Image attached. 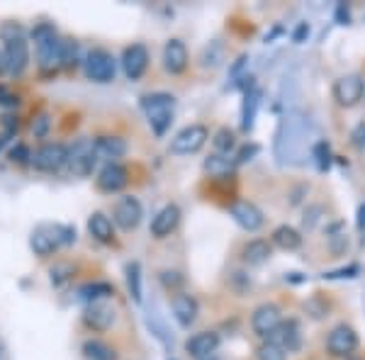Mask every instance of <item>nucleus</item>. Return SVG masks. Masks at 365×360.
<instances>
[{
  "label": "nucleus",
  "mask_w": 365,
  "mask_h": 360,
  "mask_svg": "<svg viewBox=\"0 0 365 360\" xmlns=\"http://www.w3.org/2000/svg\"><path fill=\"white\" fill-rule=\"evenodd\" d=\"M8 137H10V132L0 134V149H3V146H5V144H8Z\"/></svg>",
  "instance_id": "37998d69"
},
{
  "label": "nucleus",
  "mask_w": 365,
  "mask_h": 360,
  "mask_svg": "<svg viewBox=\"0 0 365 360\" xmlns=\"http://www.w3.org/2000/svg\"><path fill=\"white\" fill-rule=\"evenodd\" d=\"M210 132L205 125H187L185 129H180L178 134L170 141V151L178 153V156H187V153H197L207 144Z\"/></svg>",
  "instance_id": "0eeeda50"
},
{
  "label": "nucleus",
  "mask_w": 365,
  "mask_h": 360,
  "mask_svg": "<svg viewBox=\"0 0 365 360\" xmlns=\"http://www.w3.org/2000/svg\"><path fill=\"white\" fill-rule=\"evenodd\" d=\"M273 344H278L282 351L290 353V351H297L299 344H302V334H299V324L295 319H287V322H282L278 329H275L273 334H270V339Z\"/></svg>",
  "instance_id": "6ab92c4d"
},
{
  "label": "nucleus",
  "mask_w": 365,
  "mask_h": 360,
  "mask_svg": "<svg viewBox=\"0 0 365 360\" xmlns=\"http://www.w3.org/2000/svg\"><path fill=\"white\" fill-rule=\"evenodd\" d=\"M205 170H207L210 175H215V178H225L234 170V161L232 158H227L225 153H215V156H210L207 161H205Z\"/></svg>",
  "instance_id": "c756f323"
},
{
  "label": "nucleus",
  "mask_w": 365,
  "mask_h": 360,
  "mask_svg": "<svg viewBox=\"0 0 365 360\" xmlns=\"http://www.w3.org/2000/svg\"><path fill=\"white\" fill-rule=\"evenodd\" d=\"M5 42V63H8V71L13 76H22L29 63V46L25 39V32H22L20 25H5L0 29Z\"/></svg>",
  "instance_id": "20e7f679"
},
{
  "label": "nucleus",
  "mask_w": 365,
  "mask_h": 360,
  "mask_svg": "<svg viewBox=\"0 0 365 360\" xmlns=\"http://www.w3.org/2000/svg\"><path fill=\"white\" fill-rule=\"evenodd\" d=\"M229 215L232 220L239 224L246 232H258L263 227V212L256 207L253 202H246V200H239L229 207Z\"/></svg>",
  "instance_id": "4468645a"
},
{
  "label": "nucleus",
  "mask_w": 365,
  "mask_h": 360,
  "mask_svg": "<svg viewBox=\"0 0 365 360\" xmlns=\"http://www.w3.org/2000/svg\"><path fill=\"white\" fill-rule=\"evenodd\" d=\"M127 285H129V294H132L134 302H141V265L139 263L127 265Z\"/></svg>",
  "instance_id": "7c9ffc66"
},
{
  "label": "nucleus",
  "mask_w": 365,
  "mask_h": 360,
  "mask_svg": "<svg viewBox=\"0 0 365 360\" xmlns=\"http://www.w3.org/2000/svg\"><path fill=\"white\" fill-rule=\"evenodd\" d=\"M363 96H365V81L358 73L341 76L336 83H334V100H336L341 108H353V105L361 103Z\"/></svg>",
  "instance_id": "9d476101"
},
{
  "label": "nucleus",
  "mask_w": 365,
  "mask_h": 360,
  "mask_svg": "<svg viewBox=\"0 0 365 360\" xmlns=\"http://www.w3.org/2000/svg\"><path fill=\"white\" fill-rule=\"evenodd\" d=\"M197 314H200V304L192 294H178V297L173 299V317L178 319L180 326L195 324Z\"/></svg>",
  "instance_id": "4be33fe9"
},
{
  "label": "nucleus",
  "mask_w": 365,
  "mask_h": 360,
  "mask_svg": "<svg viewBox=\"0 0 365 360\" xmlns=\"http://www.w3.org/2000/svg\"><path fill=\"white\" fill-rule=\"evenodd\" d=\"M307 144H309V122L302 115H287L282 117L278 139H275V156L282 163H302V158L307 156Z\"/></svg>",
  "instance_id": "f257e3e1"
},
{
  "label": "nucleus",
  "mask_w": 365,
  "mask_h": 360,
  "mask_svg": "<svg viewBox=\"0 0 365 360\" xmlns=\"http://www.w3.org/2000/svg\"><path fill=\"white\" fill-rule=\"evenodd\" d=\"M241 256H244V261L249 265H263L273 256V244H268L266 239H253L244 246Z\"/></svg>",
  "instance_id": "b1692460"
},
{
  "label": "nucleus",
  "mask_w": 365,
  "mask_h": 360,
  "mask_svg": "<svg viewBox=\"0 0 365 360\" xmlns=\"http://www.w3.org/2000/svg\"><path fill=\"white\" fill-rule=\"evenodd\" d=\"M351 360H361V358H351Z\"/></svg>",
  "instance_id": "a18cd8bd"
},
{
  "label": "nucleus",
  "mask_w": 365,
  "mask_h": 360,
  "mask_svg": "<svg viewBox=\"0 0 365 360\" xmlns=\"http://www.w3.org/2000/svg\"><path fill=\"white\" fill-rule=\"evenodd\" d=\"M256 356H258V360H285L287 353L282 351L278 344H273V341H266V344L258 346Z\"/></svg>",
  "instance_id": "72a5a7b5"
},
{
  "label": "nucleus",
  "mask_w": 365,
  "mask_h": 360,
  "mask_svg": "<svg viewBox=\"0 0 365 360\" xmlns=\"http://www.w3.org/2000/svg\"><path fill=\"white\" fill-rule=\"evenodd\" d=\"M273 246H278L282 251H295L302 246V236H299L297 229L282 224V227H278L273 232Z\"/></svg>",
  "instance_id": "bb28decb"
},
{
  "label": "nucleus",
  "mask_w": 365,
  "mask_h": 360,
  "mask_svg": "<svg viewBox=\"0 0 365 360\" xmlns=\"http://www.w3.org/2000/svg\"><path fill=\"white\" fill-rule=\"evenodd\" d=\"M146 66H149V51H146V46L144 44L127 46L125 54H122V68H125L127 78L139 81L146 73Z\"/></svg>",
  "instance_id": "2eb2a0df"
},
{
  "label": "nucleus",
  "mask_w": 365,
  "mask_h": 360,
  "mask_svg": "<svg viewBox=\"0 0 365 360\" xmlns=\"http://www.w3.org/2000/svg\"><path fill=\"white\" fill-rule=\"evenodd\" d=\"M217 348H220V334H215V331H200L192 336V339H187V344H185V351L190 353V358H197V360L210 358Z\"/></svg>",
  "instance_id": "412c9836"
},
{
  "label": "nucleus",
  "mask_w": 365,
  "mask_h": 360,
  "mask_svg": "<svg viewBox=\"0 0 365 360\" xmlns=\"http://www.w3.org/2000/svg\"><path fill=\"white\" fill-rule=\"evenodd\" d=\"M96 151L98 158H108L110 163H115V158H122L127 153V144L120 137H98Z\"/></svg>",
  "instance_id": "393cba45"
},
{
  "label": "nucleus",
  "mask_w": 365,
  "mask_h": 360,
  "mask_svg": "<svg viewBox=\"0 0 365 360\" xmlns=\"http://www.w3.org/2000/svg\"><path fill=\"white\" fill-rule=\"evenodd\" d=\"M76 241V229L66 227V224H39L29 236V246L37 256H51L58 246H66Z\"/></svg>",
  "instance_id": "f03ea898"
},
{
  "label": "nucleus",
  "mask_w": 365,
  "mask_h": 360,
  "mask_svg": "<svg viewBox=\"0 0 365 360\" xmlns=\"http://www.w3.org/2000/svg\"><path fill=\"white\" fill-rule=\"evenodd\" d=\"M258 105H261V91H258V88H251L244 98V105H241V129H244V132H251L253 129Z\"/></svg>",
  "instance_id": "a878e982"
},
{
  "label": "nucleus",
  "mask_w": 365,
  "mask_h": 360,
  "mask_svg": "<svg viewBox=\"0 0 365 360\" xmlns=\"http://www.w3.org/2000/svg\"><path fill=\"white\" fill-rule=\"evenodd\" d=\"M81 299H86V302H100L103 297H110V294H115L113 285L110 282H88V285H83L78 290Z\"/></svg>",
  "instance_id": "c85d7f7f"
},
{
  "label": "nucleus",
  "mask_w": 365,
  "mask_h": 360,
  "mask_svg": "<svg viewBox=\"0 0 365 360\" xmlns=\"http://www.w3.org/2000/svg\"><path fill=\"white\" fill-rule=\"evenodd\" d=\"M3 71H8V63H5V54H0V73Z\"/></svg>",
  "instance_id": "c03bdc74"
},
{
  "label": "nucleus",
  "mask_w": 365,
  "mask_h": 360,
  "mask_svg": "<svg viewBox=\"0 0 365 360\" xmlns=\"http://www.w3.org/2000/svg\"><path fill=\"white\" fill-rule=\"evenodd\" d=\"M66 161H68V149L63 144H58V141L39 146L32 153V166L37 170H44V173H56V170L66 166Z\"/></svg>",
  "instance_id": "6e6552de"
},
{
  "label": "nucleus",
  "mask_w": 365,
  "mask_h": 360,
  "mask_svg": "<svg viewBox=\"0 0 365 360\" xmlns=\"http://www.w3.org/2000/svg\"><path fill=\"white\" fill-rule=\"evenodd\" d=\"M187 61H190L187 46L182 44L180 39H168L166 46H163V68H166L168 73L178 76L187 68Z\"/></svg>",
  "instance_id": "f3484780"
},
{
  "label": "nucleus",
  "mask_w": 365,
  "mask_h": 360,
  "mask_svg": "<svg viewBox=\"0 0 365 360\" xmlns=\"http://www.w3.org/2000/svg\"><path fill=\"white\" fill-rule=\"evenodd\" d=\"M280 324H282V312H280V307L273 302L256 307V312H253V317H251V329L261 336V339H270V334H273Z\"/></svg>",
  "instance_id": "9b49d317"
},
{
  "label": "nucleus",
  "mask_w": 365,
  "mask_h": 360,
  "mask_svg": "<svg viewBox=\"0 0 365 360\" xmlns=\"http://www.w3.org/2000/svg\"><path fill=\"white\" fill-rule=\"evenodd\" d=\"M83 322L88 329H93V331H108V329L115 324V309L105 302H93L86 307Z\"/></svg>",
  "instance_id": "dca6fc26"
},
{
  "label": "nucleus",
  "mask_w": 365,
  "mask_h": 360,
  "mask_svg": "<svg viewBox=\"0 0 365 360\" xmlns=\"http://www.w3.org/2000/svg\"><path fill=\"white\" fill-rule=\"evenodd\" d=\"M336 20H339V25H349V8H346L344 3H339V8H336Z\"/></svg>",
  "instance_id": "ea45409f"
},
{
  "label": "nucleus",
  "mask_w": 365,
  "mask_h": 360,
  "mask_svg": "<svg viewBox=\"0 0 365 360\" xmlns=\"http://www.w3.org/2000/svg\"><path fill=\"white\" fill-rule=\"evenodd\" d=\"M32 39L37 46V61L44 73H54L61 66V39L56 37L51 25H37L32 29Z\"/></svg>",
  "instance_id": "7ed1b4c3"
},
{
  "label": "nucleus",
  "mask_w": 365,
  "mask_h": 360,
  "mask_svg": "<svg viewBox=\"0 0 365 360\" xmlns=\"http://www.w3.org/2000/svg\"><path fill=\"white\" fill-rule=\"evenodd\" d=\"M307 34H309V27L307 25H299L295 29V34H292V39H295V42H302V39L307 37Z\"/></svg>",
  "instance_id": "a19ab883"
},
{
  "label": "nucleus",
  "mask_w": 365,
  "mask_h": 360,
  "mask_svg": "<svg viewBox=\"0 0 365 360\" xmlns=\"http://www.w3.org/2000/svg\"><path fill=\"white\" fill-rule=\"evenodd\" d=\"M83 356L88 360H117L115 348H110L108 344H103V341H98V339L86 341V344H83Z\"/></svg>",
  "instance_id": "cd10ccee"
},
{
  "label": "nucleus",
  "mask_w": 365,
  "mask_h": 360,
  "mask_svg": "<svg viewBox=\"0 0 365 360\" xmlns=\"http://www.w3.org/2000/svg\"><path fill=\"white\" fill-rule=\"evenodd\" d=\"M117 66L113 54H108L105 49H93L86 58V76L96 83H110L115 81Z\"/></svg>",
  "instance_id": "1a4fd4ad"
},
{
  "label": "nucleus",
  "mask_w": 365,
  "mask_h": 360,
  "mask_svg": "<svg viewBox=\"0 0 365 360\" xmlns=\"http://www.w3.org/2000/svg\"><path fill=\"white\" fill-rule=\"evenodd\" d=\"M127 182H129V173L120 163H108V166L98 173V187L103 192H117V190H122Z\"/></svg>",
  "instance_id": "aec40b11"
},
{
  "label": "nucleus",
  "mask_w": 365,
  "mask_h": 360,
  "mask_svg": "<svg viewBox=\"0 0 365 360\" xmlns=\"http://www.w3.org/2000/svg\"><path fill=\"white\" fill-rule=\"evenodd\" d=\"M141 108H144L146 120H149L151 129H154L158 137L166 134V129L173 122L175 98L168 96V93H149V96L141 98Z\"/></svg>",
  "instance_id": "39448f33"
},
{
  "label": "nucleus",
  "mask_w": 365,
  "mask_h": 360,
  "mask_svg": "<svg viewBox=\"0 0 365 360\" xmlns=\"http://www.w3.org/2000/svg\"><path fill=\"white\" fill-rule=\"evenodd\" d=\"M212 144H215V149L220 153H229L237 146V137H234L232 129H220V132L215 134V139H212Z\"/></svg>",
  "instance_id": "473e14b6"
},
{
  "label": "nucleus",
  "mask_w": 365,
  "mask_h": 360,
  "mask_svg": "<svg viewBox=\"0 0 365 360\" xmlns=\"http://www.w3.org/2000/svg\"><path fill=\"white\" fill-rule=\"evenodd\" d=\"M88 232L100 244H113L115 241V227L110 217H105L103 212H93L91 220H88Z\"/></svg>",
  "instance_id": "5701e85b"
},
{
  "label": "nucleus",
  "mask_w": 365,
  "mask_h": 360,
  "mask_svg": "<svg viewBox=\"0 0 365 360\" xmlns=\"http://www.w3.org/2000/svg\"><path fill=\"white\" fill-rule=\"evenodd\" d=\"M180 224V210L178 205H166L163 210L156 212V217L151 220V234L156 239H166L175 232V227Z\"/></svg>",
  "instance_id": "a211bd4d"
},
{
  "label": "nucleus",
  "mask_w": 365,
  "mask_h": 360,
  "mask_svg": "<svg viewBox=\"0 0 365 360\" xmlns=\"http://www.w3.org/2000/svg\"><path fill=\"white\" fill-rule=\"evenodd\" d=\"M312 156L317 158V166H319V170H327L329 168V156H331L327 141H317L314 149H312Z\"/></svg>",
  "instance_id": "f704fd0d"
},
{
  "label": "nucleus",
  "mask_w": 365,
  "mask_h": 360,
  "mask_svg": "<svg viewBox=\"0 0 365 360\" xmlns=\"http://www.w3.org/2000/svg\"><path fill=\"white\" fill-rule=\"evenodd\" d=\"M141 217H144V207H141V202L137 197H132V195H127V197H122L120 202L115 205V222L120 224L125 232H132V229L139 227Z\"/></svg>",
  "instance_id": "ddd939ff"
},
{
  "label": "nucleus",
  "mask_w": 365,
  "mask_h": 360,
  "mask_svg": "<svg viewBox=\"0 0 365 360\" xmlns=\"http://www.w3.org/2000/svg\"><path fill=\"white\" fill-rule=\"evenodd\" d=\"M258 153V144H251V146H244V149L239 151V156H237V163H246V161H251L253 156Z\"/></svg>",
  "instance_id": "58836bf2"
},
{
  "label": "nucleus",
  "mask_w": 365,
  "mask_h": 360,
  "mask_svg": "<svg viewBox=\"0 0 365 360\" xmlns=\"http://www.w3.org/2000/svg\"><path fill=\"white\" fill-rule=\"evenodd\" d=\"M358 229H365V205H361V210H358Z\"/></svg>",
  "instance_id": "79ce46f5"
},
{
  "label": "nucleus",
  "mask_w": 365,
  "mask_h": 360,
  "mask_svg": "<svg viewBox=\"0 0 365 360\" xmlns=\"http://www.w3.org/2000/svg\"><path fill=\"white\" fill-rule=\"evenodd\" d=\"M356 346H358V336L351 326H346V324L334 326L331 334H329V339H327L329 353H331V356H339V358L351 356V353L356 351Z\"/></svg>",
  "instance_id": "f8f14e48"
},
{
  "label": "nucleus",
  "mask_w": 365,
  "mask_h": 360,
  "mask_svg": "<svg viewBox=\"0 0 365 360\" xmlns=\"http://www.w3.org/2000/svg\"><path fill=\"white\" fill-rule=\"evenodd\" d=\"M78 63V44L73 39H61V68H73Z\"/></svg>",
  "instance_id": "2f4dec72"
},
{
  "label": "nucleus",
  "mask_w": 365,
  "mask_h": 360,
  "mask_svg": "<svg viewBox=\"0 0 365 360\" xmlns=\"http://www.w3.org/2000/svg\"><path fill=\"white\" fill-rule=\"evenodd\" d=\"M71 275H73V268H71V265H56V268H51V282H54V285L66 282Z\"/></svg>",
  "instance_id": "4c0bfd02"
},
{
  "label": "nucleus",
  "mask_w": 365,
  "mask_h": 360,
  "mask_svg": "<svg viewBox=\"0 0 365 360\" xmlns=\"http://www.w3.org/2000/svg\"><path fill=\"white\" fill-rule=\"evenodd\" d=\"M96 163H98V151H96V141H93V139H78L68 149L66 166L71 170V175L86 178V175L93 173Z\"/></svg>",
  "instance_id": "423d86ee"
},
{
  "label": "nucleus",
  "mask_w": 365,
  "mask_h": 360,
  "mask_svg": "<svg viewBox=\"0 0 365 360\" xmlns=\"http://www.w3.org/2000/svg\"><path fill=\"white\" fill-rule=\"evenodd\" d=\"M49 127H51L49 115H37V117L32 120V134H34V137H46Z\"/></svg>",
  "instance_id": "c9c22d12"
},
{
  "label": "nucleus",
  "mask_w": 365,
  "mask_h": 360,
  "mask_svg": "<svg viewBox=\"0 0 365 360\" xmlns=\"http://www.w3.org/2000/svg\"><path fill=\"white\" fill-rule=\"evenodd\" d=\"M10 161H15V163H32V151H29L25 144H17V146H13V151H10Z\"/></svg>",
  "instance_id": "e433bc0d"
}]
</instances>
